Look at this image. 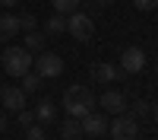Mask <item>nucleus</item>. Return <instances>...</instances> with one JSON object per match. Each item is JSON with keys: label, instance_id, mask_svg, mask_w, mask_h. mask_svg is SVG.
I'll return each mask as SVG.
<instances>
[{"label": "nucleus", "instance_id": "f257e3e1", "mask_svg": "<svg viewBox=\"0 0 158 140\" xmlns=\"http://www.w3.org/2000/svg\"><path fill=\"white\" fill-rule=\"evenodd\" d=\"M63 108H67L70 118H82L95 108V96H92L89 86H70L67 93H63Z\"/></svg>", "mask_w": 158, "mask_h": 140}, {"label": "nucleus", "instance_id": "f03ea898", "mask_svg": "<svg viewBox=\"0 0 158 140\" xmlns=\"http://www.w3.org/2000/svg\"><path fill=\"white\" fill-rule=\"evenodd\" d=\"M0 61H3V70H6L10 76H16V80H19L22 73H29V70H32V61H35V54H32L29 48L10 45V48L3 51V57H0Z\"/></svg>", "mask_w": 158, "mask_h": 140}, {"label": "nucleus", "instance_id": "7ed1b4c3", "mask_svg": "<svg viewBox=\"0 0 158 140\" xmlns=\"http://www.w3.org/2000/svg\"><path fill=\"white\" fill-rule=\"evenodd\" d=\"M32 64H35V73L41 76V80H54V76L63 73V57L54 54V51H38V57Z\"/></svg>", "mask_w": 158, "mask_h": 140}, {"label": "nucleus", "instance_id": "20e7f679", "mask_svg": "<svg viewBox=\"0 0 158 140\" xmlns=\"http://www.w3.org/2000/svg\"><path fill=\"white\" fill-rule=\"evenodd\" d=\"M67 32L76 38V42H89L92 35H95V22H92V16H85V13L73 10L67 16Z\"/></svg>", "mask_w": 158, "mask_h": 140}, {"label": "nucleus", "instance_id": "39448f33", "mask_svg": "<svg viewBox=\"0 0 158 140\" xmlns=\"http://www.w3.org/2000/svg\"><path fill=\"white\" fill-rule=\"evenodd\" d=\"M108 127H111V137L114 140H136L139 137V124H136L133 115H127V111H120Z\"/></svg>", "mask_w": 158, "mask_h": 140}, {"label": "nucleus", "instance_id": "423d86ee", "mask_svg": "<svg viewBox=\"0 0 158 140\" xmlns=\"http://www.w3.org/2000/svg\"><path fill=\"white\" fill-rule=\"evenodd\" d=\"M142 67H146V51L136 48V45H130L120 51V70L123 73H139Z\"/></svg>", "mask_w": 158, "mask_h": 140}, {"label": "nucleus", "instance_id": "0eeeda50", "mask_svg": "<svg viewBox=\"0 0 158 140\" xmlns=\"http://www.w3.org/2000/svg\"><path fill=\"white\" fill-rule=\"evenodd\" d=\"M79 124H82V134H92V137H98V134L108 131V118H104V115H95V108H92L89 115H82Z\"/></svg>", "mask_w": 158, "mask_h": 140}, {"label": "nucleus", "instance_id": "6e6552de", "mask_svg": "<svg viewBox=\"0 0 158 140\" xmlns=\"http://www.w3.org/2000/svg\"><path fill=\"white\" fill-rule=\"evenodd\" d=\"M0 99H3V108H10V111H22V108H25V93H22V86H6V89H0Z\"/></svg>", "mask_w": 158, "mask_h": 140}, {"label": "nucleus", "instance_id": "1a4fd4ad", "mask_svg": "<svg viewBox=\"0 0 158 140\" xmlns=\"http://www.w3.org/2000/svg\"><path fill=\"white\" fill-rule=\"evenodd\" d=\"M92 80H95V83H117V80H120V67H114V64H92Z\"/></svg>", "mask_w": 158, "mask_h": 140}, {"label": "nucleus", "instance_id": "9d476101", "mask_svg": "<svg viewBox=\"0 0 158 140\" xmlns=\"http://www.w3.org/2000/svg\"><path fill=\"white\" fill-rule=\"evenodd\" d=\"M101 108L111 111V115H120V111H127V96L117 93V89H108V93L101 96Z\"/></svg>", "mask_w": 158, "mask_h": 140}, {"label": "nucleus", "instance_id": "9b49d317", "mask_svg": "<svg viewBox=\"0 0 158 140\" xmlns=\"http://www.w3.org/2000/svg\"><path fill=\"white\" fill-rule=\"evenodd\" d=\"M16 32H19V22H16V16H13V13L0 16V42H10Z\"/></svg>", "mask_w": 158, "mask_h": 140}, {"label": "nucleus", "instance_id": "f8f14e48", "mask_svg": "<svg viewBox=\"0 0 158 140\" xmlns=\"http://www.w3.org/2000/svg\"><path fill=\"white\" fill-rule=\"evenodd\" d=\"M60 137L63 140H79V137H82V124H79V118H67V121H63Z\"/></svg>", "mask_w": 158, "mask_h": 140}, {"label": "nucleus", "instance_id": "ddd939ff", "mask_svg": "<svg viewBox=\"0 0 158 140\" xmlns=\"http://www.w3.org/2000/svg\"><path fill=\"white\" fill-rule=\"evenodd\" d=\"M54 102H48V99H41L38 102V108H35V121H41V124H48V121H54Z\"/></svg>", "mask_w": 158, "mask_h": 140}, {"label": "nucleus", "instance_id": "4468645a", "mask_svg": "<svg viewBox=\"0 0 158 140\" xmlns=\"http://www.w3.org/2000/svg\"><path fill=\"white\" fill-rule=\"evenodd\" d=\"M44 35H60V32H67V16H63V13H54V16H51L48 22H44Z\"/></svg>", "mask_w": 158, "mask_h": 140}, {"label": "nucleus", "instance_id": "2eb2a0df", "mask_svg": "<svg viewBox=\"0 0 158 140\" xmlns=\"http://www.w3.org/2000/svg\"><path fill=\"white\" fill-rule=\"evenodd\" d=\"M22 48H29L32 54L44 51V35H41V32H35V29H32V32H25V45H22Z\"/></svg>", "mask_w": 158, "mask_h": 140}, {"label": "nucleus", "instance_id": "dca6fc26", "mask_svg": "<svg viewBox=\"0 0 158 140\" xmlns=\"http://www.w3.org/2000/svg\"><path fill=\"white\" fill-rule=\"evenodd\" d=\"M19 83H22V93L29 96V93H38V86H41V76L29 70V73H22V76H19Z\"/></svg>", "mask_w": 158, "mask_h": 140}, {"label": "nucleus", "instance_id": "f3484780", "mask_svg": "<svg viewBox=\"0 0 158 140\" xmlns=\"http://www.w3.org/2000/svg\"><path fill=\"white\" fill-rule=\"evenodd\" d=\"M51 3H54V10L57 13H63V16H70V13L79 7V3H82V0H51Z\"/></svg>", "mask_w": 158, "mask_h": 140}, {"label": "nucleus", "instance_id": "a211bd4d", "mask_svg": "<svg viewBox=\"0 0 158 140\" xmlns=\"http://www.w3.org/2000/svg\"><path fill=\"white\" fill-rule=\"evenodd\" d=\"M16 22H19V29H22V32H32L35 25H38V19L32 16V13H19V16H16Z\"/></svg>", "mask_w": 158, "mask_h": 140}, {"label": "nucleus", "instance_id": "6ab92c4d", "mask_svg": "<svg viewBox=\"0 0 158 140\" xmlns=\"http://www.w3.org/2000/svg\"><path fill=\"white\" fill-rule=\"evenodd\" d=\"M25 140H48V134H44V127L29 124V131H25Z\"/></svg>", "mask_w": 158, "mask_h": 140}, {"label": "nucleus", "instance_id": "aec40b11", "mask_svg": "<svg viewBox=\"0 0 158 140\" xmlns=\"http://www.w3.org/2000/svg\"><path fill=\"white\" fill-rule=\"evenodd\" d=\"M133 7L142 13H152V10H158V0H133Z\"/></svg>", "mask_w": 158, "mask_h": 140}, {"label": "nucleus", "instance_id": "412c9836", "mask_svg": "<svg viewBox=\"0 0 158 140\" xmlns=\"http://www.w3.org/2000/svg\"><path fill=\"white\" fill-rule=\"evenodd\" d=\"M16 115H19V124H25V127L35 124V111H25V108H22V111H16Z\"/></svg>", "mask_w": 158, "mask_h": 140}, {"label": "nucleus", "instance_id": "4be33fe9", "mask_svg": "<svg viewBox=\"0 0 158 140\" xmlns=\"http://www.w3.org/2000/svg\"><path fill=\"white\" fill-rule=\"evenodd\" d=\"M146 111H152V108L146 105V102H136L133 105V118H146Z\"/></svg>", "mask_w": 158, "mask_h": 140}, {"label": "nucleus", "instance_id": "5701e85b", "mask_svg": "<svg viewBox=\"0 0 158 140\" xmlns=\"http://www.w3.org/2000/svg\"><path fill=\"white\" fill-rule=\"evenodd\" d=\"M114 3V0H92V7H95V10H104V7H111Z\"/></svg>", "mask_w": 158, "mask_h": 140}, {"label": "nucleus", "instance_id": "b1692460", "mask_svg": "<svg viewBox=\"0 0 158 140\" xmlns=\"http://www.w3.org/2000/svg\"><path fill=\"white\" fill-rule=\"evenodd\" d=\"M6 127V115H3V108H0V131Z\"/></svg>", "mask_w": 158, "mask_h": 140}, {"label": "nucleus", "instance_id": "393cba45", "mask_svg": "<svg viewBox=\"0 0 158 140\" xmlns=\"http://www.w3.org/2000/svg\"><path fill=\"white\" fill-rule=\"evenodd\" d=\"M19 0H0V7H16Z\"/></svg>", "mask_w": 158, "mask_h": 140}, {"label": "nucleus", "instance_id": "a878e982", "mask_svg": "<svg viewBox=\"0 0 158 140\" xmlns=\"http://www.w3.org/2000/svg\"><path fill=\"white\" fill-rule=\"evenodd\" d=\"M152 115H155V121H158V102H155V105H152Z\"/></svg>", "mask_w": 158, "mask_h": 140}, {"label": "nucleus", "instance_id": "bb28decb", "mask_svg": "<svg viewBox=\"0 0 158 140\" xmlns=\"http://www.w3.org/2000/svg\"><path fill=\"white\" fill-rule=\"evenodd\" d=\"M155 70H158V67H155Z\"/></svg>", "mask_w": 158, "mask_h": 140}]
</instances>
